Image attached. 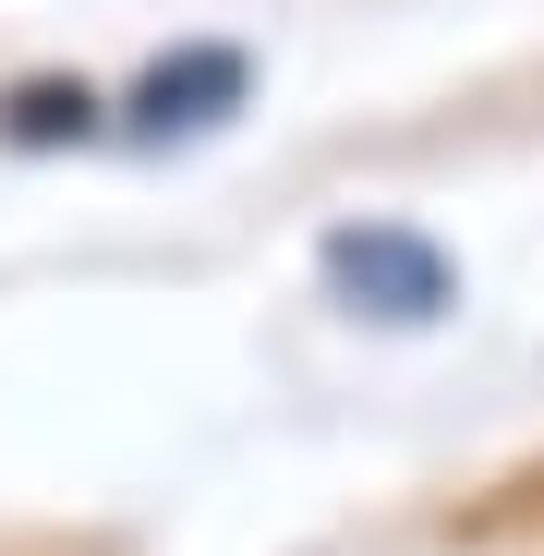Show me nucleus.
<instances>
[{"label":"nucleus","mask_w":544,"mask_h":556,"mask_svg":"<svg viewBox=\"0 0 544 556\" xmlns=\"http://www.w3.org/2000/svg\"><path fill=\"white\" fill-rule=\"evenodd\" d=\"M327 278L351 303H376V315H435L447 303V254L412 242V230H339L327 242Z\"/></svg>","instance_id":"obj_1"},{"label":"nucleus","mask_w":544,"mask_h":556,"mask_svg":"<svg viewBox=\"0 0 544 556\" xmlns=\"http://www.w3.org/2000/svg\"><path fill=\"white\" fill-rule=\"evenodd\" d=\"M0 134H13V146L98 134V98H85V85H13V98H0Z\"/></svg>","instance_id":"obj_3"},{"label":"nucleus","mask_w":544,"mask_h":556,"mask_svg":"<svg viewBox=\"0 0 544 556\" xmlns=\"http://www.w3.org/2000/svg\"><path fill=\"white\" fill-rule=\"evenodd\" d=\"M230 98H242V61H230V49L157 61V73H146V98H134V134H206Z\"/></svg>","instance_id":"obj_2"}]
</instances>
